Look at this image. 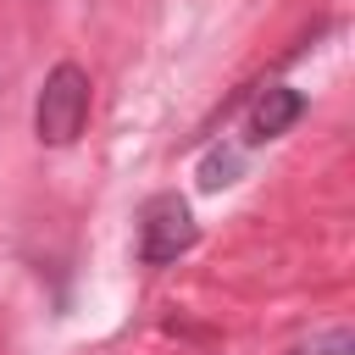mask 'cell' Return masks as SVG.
Instances as JSON below:
<instances>
[{
  "instance_id": "cell-5",
  "label": "cell",
  "mask_w": 355,
  "mask_h": 355,
  "mask_svg": "<svg viewBox=\"0 0 355 355\" xmlns=\"http://www.w3.org/2000/svg\"><path fill=\"white\" fill-rule=\"evenodd\" d=\"M349 349H355L349 327H333V333H322V338H311V344H300V349H288V355H349Z\"/></svg>"
},
{
  "instance_id": "cell-4",
  "label": "cell",
  "mask_w": 355,
  "mask_h": 355,
  "mask_svg": "<svg viewBox=\"0 0 355 355\" xmlns=\"http://www.w3.org/2000/svg\"><path fill=\"white\" fill-rule=\"evenodd\" d=\"M233 172H239V155L233 150H211L200 161V189H222V183H233Z\"/></svg>"
},
{
  "instance_id": "cell-2",
  "label": "cell",
  "mask_w": 355,
  "mask_h": 355,
  "mask_svg": "<svg viewBox=\"0 0 355 355\" xmlns=\"http://www.w3.org/2000/svg\"><path fill=\"white\" fill-rule=\"evenodd\" d=\"M194 239H200V222L183 194H150L139 205V261L144 266H172L178 255L194 250Z\"/></svg>"
},
{
  "instance_id": "cell-1",
  "label": "cell",
  "mask_w": 355,
  "mask_h": 355,
  "mask_svg": "<svg viewBox=\"0 0 355 355\" xmlns=\"http://www.w3.org/2000/svg\"><path fill=\"white\" fill-rule=\"evenodd\" d=\"M89 89L94 83H89V72L78 61H61V67L44 72L39 100H33V133H39V144L61 150V144H72L83 133V122H89Z\"/></svg>"
},
{
  "instance_id": "cell-3",
  "label": "cell",
  "mask_w": 355,
  "mask_h": 355,
  "mask_svg": "<svg viewBox=\"0 0 355 355\" xmlns=\"http://www.w3.org/2000/svg\"><path fill=\"white\" fill-rule=\"evenodd\" d=\"M300 116H305V94H300V89H288V83H266V89H255V100H250L244 139H250V144L283 139Z\"/></svg>"
}]
</instances>
